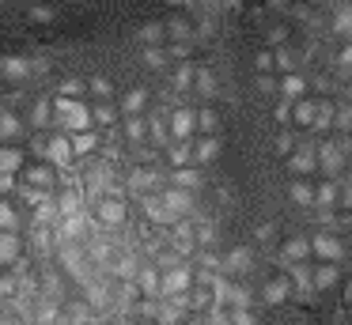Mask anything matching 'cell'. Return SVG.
<instances>
[{"mask_svg": "<svg viewBox=\"0 0 352 325\" xmlns=\"http://www.w3.org/2000/svg\"><path fill=\"white\" fill-rule=\"evenodd\" d=\"M54 125L61 133H91L95 128V110L84 102V98H69V95H57L54 98Z\"/></svg>", "mask_w": 352, "mask_h": 325, "instance_id": "obj_1", "label": "cell"}, {"mask_svg": "<svg viewBox=\"0 0 352 325\" xmlns=\"http://www.w3.org/2000/svg\"><path fill=\"white\" fill-rule=\"evenodd\" d=\"M91 216H95V223H102V227H122L129 212H125L122 197L102 193V197H95V201H91Z\"/></svg>", "mask_w": 352, "mask_h": 325, "instance_id": "obj_2", "label": "cell"}, {"mask_svg": "<svg viewBox=\"0 0 352 325\" xmlns=\"http://www.w3.org/2000/svg\"><path fill=\"white\" fill-rule=\"evenodd\" d=\"M197 269L190 261L175 265V269H163V295H190L197 287Z\"/></svg>", "mask_w": 352, "mask_h": 325, "instance_id": "obj_3", "label": "cell"}, {"mask_svg": "<svg viewBox=\"0 0 352 325\" xmlns=\"http://www.w3.org/2000/svg\"><path fill=\"white\" fill-rule=\"evenodd\" d=\"M311 246H314V261L318 265H341L344 261V238L333 231H318L311 238Z\"/></svg>", "mask_w": 352, "mask_h": 325, "instance_id": "obj_4", "label": "cell"}, {"mask_svg": "<svg viewBox=\"0 0 352 325\" xmlns=\"http://www.w3.org/2000/svg\"><path fill=\"white\" fill-rule=\"evenodd\" d=\"M170 121V136L175 140H197L201 136V121H197V110L193 106H175V110L167 113Z\"/></svg>", "mask_w": 352, "mask_h": 325, "instance_id": "obj_5", "label": "cell"}, {"mask_svg": "<svg viewBox=\"0 0 352 325\" xmlns=\"http://www.w3.org/2000/svg\"><path fill=\"white\" fill-rule=\"evenodd\" d=\"M160 197L167 201V208L175 212L178 219H193V216H197V193H193V189L167 186V189H160Z\"/></svg>", "mask_w": 352, "mask_h": 325, "instance_id": "obj_6", "label": "cell"}, {"mask_svg": "<svg viewBox=\"0 0 352 325\" xmlns=\"http://www.w3.org/2000/svg\"><path fill=\"white\" fill-rule=\"evenodd\" d=\"M284 163H288L292 178H311V174L318 170V144H299Z\"/></svg>", "mask_w": 352, "mask_h": 325, "instance_id": "obj_7", "label": "cell"}, {"mask_svg": "<svg viewBox=\"0 0 352 325\" xmlns=\"http://www.w3.org/2000/svg\"><path fill=\"white\" fill-rule=\"evenodd\" d=\"M296 291V284H292L288 272H269L265 284H261V299L273 302V306H280V302H288V295Z\"/></svg>", "mask_w": 352, "mask_h": 325, "instance_id": "obj_8", "label": "cell"}, {"mask_svg": "<svg viewBox=\"0 0 352 325\" xmlns=\"http://www.w3.org/2000/svg\"><path fill=\"white\" fill-rule=\"evenodd\" d=\"M23 246H31V242L19 231H0V265H4V269H16V265L23 261Z\"/></svg>", "mask_w": 352, "mask_h": 325, "instance_id": "obj_9", "label": "cell"}, {"mask_svg": "<svg viewBox=\"0 0 352 325\" xmlns=\"http://www.w3.org/2000/svg\"><path fill=\"white\" fill-rule=\"evenodd\" d=\"M46 163H54L57 170H61V166H72V163H76V148H72V136H69V133H54V136H50Z\"/></svg>", "mask_w": 352, "mask_h": 325, "instance_id": "obj_10", "label": "cell"}, {"mask_svg": "<svg viewBox=\"0 0 352 325\" xmlns=\"http://www.w3.org/2000/svg\"><path fill=\"white\" fill-rule=\"evenodd\" d=\"M254 269V246H231L228 254H223V276H243V272H250Z\"/></svg>", "mask_w": 352, "mask_h": 325, "instance_id": "obj_11", "label": "cell"}, {"mask_svg": "<svg viewBox=\"0 0 352 325\" xmlns=\"http://www.w3.org/2000/svg\"><path fill=\"white\" fill-rule=\"evenodd\" d=\"M318 170L326 174V178H337V174L344 170V148L333 140H322L318 144Z\"/></svg>", "mask_w": 352, "mask_h": 325, "instance_id": "obj_12", "label": "cell"}, {"mask_svg": "<svg viewBox=\"0 0 352 325\" xmlns=\"http://www.w3.org/2000/svg\"><path fill=\"white\" fill-rule=\"evenodd\" d=\"M133 284L140 287V295H144V299H163V269L160 265H140V272H137V280H133Z\"/></svg>", "mask_w": 352, "mask_h": 325, "instance_id": "obj_13", "label": "cell"}, {"mask_svg": "<svg viewBox=\"0 0 352 325\" xmlns=\"http://www.w3.org/2000/svg\"><path fill=\"white\" fill-rule=\"evenodd\" d=\"M23 186H34V189H57V166L54 163H31L23 170Z\"/></svg>", "mask_w": 352, "mask_h": 325, "instance_id": "obj_14", "label": "cell"}, {"mask_svg": "<svg viewBox=\"0 0 352 325\" xmlns=\"http://www.w3.org/2000/svg\"><path fill=\"white\" fill-rule=\"evenodd\" d=\"M318 106H322V98H296V106H292V125L311 133L314 121H318Z\"/></svg>", "mask_w": 352, "mask_h": 325, "instance_id": "obj_15", "label": "cell"}, {"mask_svg": "<svg viewBox=\"0 0 352 325\" xmlns=\"http://www.w3.org/2000/svg\"><path fill=\"white\" fill-rule=\"evenodd\" d=\"M31 76H34L31 57H4V65H0V80L4 83H19V80H31Z\"/></svg>", "mask_w": 352, "mask_h": 325, "instance_id": "obj_16", "label": "cell"}, {"mask_svg": "<svg viewBox=\"0 0 352 325\" xmlns=\"http://www.w3.org/2000/svg\"><path fill=\"white\" fill-rule=\"evenodd\" d=\"M163 159L170 163V170H182V166H197L193 159V140H175L163 148Z\"/></svg>", "mask_w": 352, "mask_h": 325, "instance_id": "obj_17", "label": "cell"}, {"mask_svg": "<svg viewBox=\"0 0 352 325\" xmlns=\"http://www.w3.org/2000/svg\"><path fill=\"white\" fill-rule=\"evenodd\" d=\"M27 151L23 148H16V144H4L0 148V174H23L27 170Z\"/></svg>", "mask_w": 352, "mask_h": 325, "instance_id": "obj_18", "label": "cell"}, {"mask_svg": "<svg viewBox=\"0 0 352 325\" xmlns=\"http://www.w3.org/2000/svg\"><path fill=\"white\" fill-rule=\"evenodd\" d=\"M27 136V128H23V121H19V113L16 110H0V140L4 144H16V140H23Z\"/></svg>", "mask_w": 352, "mask_h": 325, "instance_id": "obj_19", "label": "cell"}, {"mask_svg": "<svg viewBox=\"0 0 352 325\" xmlns=\"http://www.w3.org/2000/svg\"><path fill=\"white\" fill-rule=\"evenodd\" d=\"M288 201L299 204V208H311V204H318V186H311L307 178H292L288 186Z\"/></svg>", "mask_w": 352, "mask_h": 325, "instance_id": "obj_20", "label": "cell"}, {"mask_svg": "<svg viewBox=\"0 0 352 325\" xmlns=\"http://www.w3.org/2000/svg\"><path fill=\"white\" fill-rule=\"evenodd\" d=\"M122 140H125V144H144V140H152V121H148V117H125V121H122Z\"/></svg>", "mask_w": 352, "mask_h": 325, "instance_id": "obj_21", "label": "cell"}, {"mask_svg": "<svg viewBox=\"0 0 352 325\" xmlns=\"http://www.w3.org/2000/svg\"><path fill=\"white\" fill-rule=\"evenodd\" d=\"M220 136H197L193 140V159H197V166H208V163H216L220 159Z\"/></svg>", "mask_w": 352, "mask_h": 325, "instance_id": "obj_22", "label": "cell"}, {"mask_svg": "<svg viewBox=\"0 0 352 325\" xmlns=\"http://www.w3.org/2000/svg\"><path fill=\"white\" fill-rule=\"evenodd\" d=\"M148 102H152V95H148V91H125L122 95V117H144V110H148Z\"/></svg>", "mask_w": 352, "mask_h": 325, "instance_id": "obj_23", "label": "cell"}, {"mask_svg": "<svg viewBox=\"0 0 352 325\" xmlns=\"http://www.w3.org/2000/svg\"><path fill=\"white\" fill-rule=\"evenodd\" d=\"M341 197H344V186L337 178H326V181H318V204H314V208L329 212V208L341 204Z\"/></svg>", "mask_w": 352, "mask_h": 325, "instance_id": "obj_24", "label": "cell"}, {"mask_svg": "<svg viewBox=\"0 0 352 325\" xmlns=\"http://www.w3.org/2000/svg\"><path fill=\"white\" fill-rule=\"evenodd\" d=\"M280 254H284L288 265H303L307 257H314V246H311V238H288L280 246Z\"/></svg>", "mask_w": 352, "mask_h": 325, "instance_id": "obj_25", "label": "cell"}, {"mask_svg": "<svg viewBox=\"0 0 352 325\" xmlns=\"http://www.w3.org/2000/svg\"><path fill=\"white\" fill-rule=\"evenodd\" d=\"M91 110H95V125H99V128H114V125H118V117H122V106H118L114 98L91 102Z\"/></svg>", "mask_w": 352, "mask_h": 325, "instance_id": "obj_26", "label": "cell"}, {"mask_svg": "<svg viewBox=\"0 0 352 325\" xmlns=\"http://www.w3.org/2000/svg\"><path fill=\"white\" fill-rule=\"evenodd\" d=\"M205 166H182V170H170V186H182V189H193L197 193L201 186H205Z\"/></svg>", "mask_w": 352, "mask_h": 325, "instance_id": "obj_27", "label": "cell"}, {"mask_svg": "<svg viewBox=\"0 0 352 325\" xmlns=\"http://www.w3.org/2000/svg\"><path fill=\"white\" fill-rule=\"evenodd\" d=\"M50 125H54V98H38V102L31 106V128L46 133Z\"/></svg>", "mask_w": 352, "mask_h": 325, "instance_id": "obj_28", "label": "cell"}, {"mask_svg": "<svg viewBox=\"0 0 352 325\" xmlns=\"http://www.w3.org/2000/svg\"><path fill=\"white\" fill-rule=\"evenodd\" d=\"M341 284V265H318L314 269V291H333Z\"/></svg>", "mask_w": 352, "mask_h": 325, "instance_id": "obj_29", "label": "cell"}, {"mask_svg": "<svg viewBox=\"0 0 352 325\" xmlns=\"http://www.w3.org/2000/svg\"><path fill=\"white\" fill-rule=\"evenodd\" d=\"M288 276H292V284H296L299 295L314 291V269H307V261L303 265H288Z\"/></svg>", "mask_w": 352, "mask_h": 325, "instance_id": "obj_30", "label": "cell"}, {"mask_svg": "<svg viewBox=\"0 0 352 325\" xmlns=\"http://www.w3.org/2000/svg\"><path fill=\"white\" fill-rule=\"evenodd\" d=\"M280 95L284 98H292V102H296V98H307V80L299 72H284V80H280Z\"/></svg>", "mask_w": 352, "mask_h": 325, "instance_id": "obj_31", "label": "cell"}, {"mask_svg": "<svg viewBox=\"0 0 352 325\" xmlns=\"http://www.w3.org/2000/svg\"><path fill=\"white\" fill-rule=\"evenodd\" d=\"M19 208H16V197H4L0 204V231H19Z\"/></svg>", "mask_w": 352, "mask_h": 325, "instance_id": "obj_32", "label": "cell"}, {"mask_svg": "<svg viewBox=\"0 0 352 325\" xmlns=\"http://www.w3.org/2000/svg\"><path fill=\"white\" fill-rule=\"evenodd\" d=\"M193 91H197L201 98H212L216 91H220V80H216V72H212V68H205V65L197 68V87H193Z\"/></svg>", "mask_w": 352, "mask_h": 325, "instance_id": "obj_33", "label": "cell"}, {"mask_svg": "<svg viewBox=\"0 0 352 325\" xmlns=\"http://www.w3.org/2000/svg\"><path fill=\"white\" fill-rule=\"evenodd\" d=\"M170 83H175L178 91H190V87H197V68H193V65H178L175 72H170Z\"/></svg>", "mask_w": 352, "mask_h": 325, "instance_id": "obj_34", "label": "cell"}, {"mask_svg": "<svg viewBox=\"0 0 352 325\" xmlns=\"http://www.w3.org/2000/svg\"><path fill=\"white\" fill-rule=\"evenodd\" d=\"M72 148H76V159H84V155H91L95 148H99V133H72Z\"/></svg>", "mask_w": 352, "mask_h": 325, "instance_id": "obj_35", "label": "cell"}, {"mask_svg": "<svg viewBox=\"0 0 352 325\" xmlns=\"http://www.w3.org/2000/svg\"><path fill=\"white\" fill-rule=\"evenodd\" d=\"M197 121H201V136H216V133H220V113H216L212 106H201Z\"/></svg>", "mask_w": 352, "mask_h": 325, "instance_id": "obj_36", "label": "cell"}, {"mask_svg": "<svg viewBox=\"0 0 352 325\" xmlns=\"http://www.w3.org/2000/svg\"><path fill=\"white\" fill-rule=\"evenodd\" d=\"M333 125H337V110H333V102H329V98H322V106H318V121H314L311 133H326V128H333Z\"/></svg>", "mask_w": 352, "mask_h": 325, "instance_id": "obj_37", "label": "cell"}, {"mask_svg": "<svg viewBox=\"0 0 352 325\" xmlns=\"http://www.w3.org/2000/svg\"><path fill=\"white\" fill-rule=\"evenodd\" d=\"M125 186H129L133 193L148 197V189L155 186V174H152V170H133V174H129V181H125Z\"/></svg>", "mask_w": 352, "mask_h": 325, "instance_id": "obj_38", "label": "cell"}, {"mask_svg": "<svg viewBox=\"0 0 352 325\" xmlns=\"http://www.w3.org/2000/svg\"><path fill=\"white\" fill-rule=\"evenodd\" d=\"M57 208H61V216H76V212H84V201H80L76 189H65V193L57 197Z\"/></svg>", "mask_w": 352, "mask_h": 325, "instance_id": "obj_39", "label": "cell"}, {"mask_svg": "<svg viewBox=\"0 0 352 325\" xmlns=\"http://www.w3.org/2000/svg\"><path fill=\"white\" fill-rule=\"evenodd\" d=\"M333 34H341V38L352 42V4H344L341 12L333 15Z\"/></svg>", "mask_w": 352, "mask_h": 325, "instance_id": "obj_40", "label": "cell"}, {"mask_svg": "<svg viewBox=\"0 0 352 325\" xmlns=\"http://www.w3.org/2000/svg\"><path fill=\"white\" fill-rule=\"evenodd\" d=\"M296 148H299V140L292 136V128H284V133H276V140H273V151H276L280 159H288Z\"/></svg>", "mask_w": 352, "mask_h": 325, "instance_id": "obj_41", "label": "cell"}, {"mask_svg": "<svg viewBox=\"0 0 352 325\" xmlns=\"http://www.w3.org/2000/svg\"><path fill=\"white\" fill-rule=\"evenodd\" d=\"M87 91H91L99 102H102V98H114V87H110L107 76H91V80H87Z\"/></svg>", "mask_w": 352, "mask_h": 325, "instance_id": "obj_42", "label": "cell"}, {"mask_svg": "<svg viewBox=\"0 0 352 325\" xmlns=\"http://www.w3.org/2000/svg\"><path fill=\"white\" fill-rule=\"evenodd\" d=\"M167 57H170V49H160V45H148L144 49V65L148 68H167Z\"/></svg>", "mask_w": 352, "mask_h": 325, "instance_id": "obj_43", "label": "cell"}, {"mask_svg": "<svg viewBox=\"0 0 352 325\" xmlns=\"http://www.w3.org/2000/svg\"><path fill=\"white\" fill-rule=\"evenodd\" d=\"M231 325H261V322L250 306H239V310H231Z\"/></svg>", "mask_w": 352, "mask_h": 325, "instance_id": "obj_44", "label": "cell"}, {"mask_svg": "<svg viewBox=\"0 0 352 325\" xmlns=\"http://www.w3.org/2000/svg\"><path fill=\"white\" fill-rule=\"evenodd\" d=\"M292 106H296V102H292V98H280V102H276V110H273V117L280 121L284 128L292 125Z\"/></svg>", "mask_w": 352, "mask_h": 325, "instance_id": "obj_45", "label": "cell"}, {"mask_svg": "<svg viewBox=\"0 0 352 325\" xmlns=\"http://www.w3.org/2000/svg\"><path fill=\"white\" fill-rule=\"evenodd\" d=\"M0 193H4V197H16V193H19V174H0Z\"/></svg>", "mask_w": 352, "mask_h": 325, "instance_id": "obj_46", "label": "cell"}, {"mask_svg": "<svg viewBox=\"0 0 352 325\" xmlns=\"http://www.w3.org/2000/svg\"><path fill=\"white\" fill-rule=\"evenodd\" d=\"M258 91H261V95H276V91H280V83H276L269 72H258Z\"/></svg>", "mask_w": 352, "mask_h": 325, "instance_id": "obj_47", "label": "cell"}, {"mask_svg": "<svg viewBox=\"0 0 352 325\" xmlns=\"http://www.w3.org/2000/svg\"><path fill=\"white\" fill-rule=\"evenodd\" d=\"M31 19H34V23H54V8L34 4V8H31Z\"/></svg>", "mask_w": 352, "mask_h": 325, "instance_id": "obj_48", "label": "cell"}, {"mask_svg": "<svg viewBox=\"0 0 352 325\" xmlns=\"http://www.w3.org/2000/svg\"><path fill=\"white\" fill-rule=\"evenodd\" d=\"M254 65H258V72H273V65H276V57L269 49H261L258 53V60H254Z\"/></svg>", "mask_w": 352, "mask_h": 325, "instance_id": "obj_49", "label": "cell"}, {"mask_svg": "<svg viewBox=\"0 0 352 325\" xmlns=\"http://www.w3.org/2000/svg\"><path fill=\"white\" fill-rule=\"evenodd\" d=\"M61 95H69V98H80V95H84V83H80V80H65Z\"/></svg>", "mask_w": 352, "mask_h": 325, "instance_id": "obj_50", "label": "cell"}, {"mask_svg": "<svg viewBox=\"0 0 352 325\" xmlns=\"http://www.w3.org/2000/svg\"><path fill=\"white\" fill-rule=\"evenodd\" d=\"M337 68H344V72H352V42L344 45L341 53H337Z\"/></svg>", "mask_w": 352, "mask_h": 325, "instance_id": "obj_51", "label": "cell"}, {"mask_svg": "<svg viewBox=\"0 0 352 325\" xmlns=\"http://www.w3.org/2000/svg\"><path fill=\"white\" fill-rule=\"evenodd\" d=\"M170 57L186 60V57H190V42H170Z\"/></svg>", "mask_w": 352, "mask_h": 325, "instance_id": "obj_52", "label": "cell"}, {"mask_svg": "<svg viewBox=\"0 0 352 325\" xmlns=\"http://www.w3.org/2000/svg\"><path fill=\"white\" fill-rule=\"evenodd\" d=\"M337 125H341V128H352V110H337Z\"/></svg>", "mask_w": 352, "mask_h": 325, "instance_id": "obj_53", "label": "cell"}, {"mask_svg": "<svg viewBox=\"0 0 352 325\" xmlns=\"http://www.w3.org/2000/svg\"><path fill=\"white\" fill-rule=\"evenodd\" d=\"M284 38H288V30H284V27H276V30H273V34H269V42H273V45H280V42H284Z\"/></svg>", "mask_w": 352, "mask_h": 325, "instance_id": "obj_54", "label": "cell"}, {"mask_svg": "<svg viewBox=\"0 0 352 325\" xmlns=\"http://www.w3.org/2000/svg\"><path fill=\"white\" fill-rule=\"evenodd\" d=\"M269 234H273V227H269V223H261V227H258V242H265Z\"/></svg>", "mask_w": 352, "mask_h": 325, "instance_id": "obj_55", "label": "cell"}]
</instances>
